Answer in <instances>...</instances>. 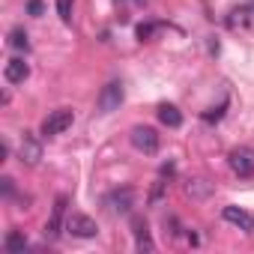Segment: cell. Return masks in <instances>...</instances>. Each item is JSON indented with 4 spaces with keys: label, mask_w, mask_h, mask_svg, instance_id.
Wrapping results in <instances>:
<instances>
[{
    "label": "cell",
    "mask_w": 254,
    "mask_h": 254,
    "mask_svg": "<svg viewBox=\"0 0 254 254\" xmlns=\"http://www.w3.org/2000/svg\"><path fill=\"white\" fill-rule=\"evenodd\" d=\"M72 123H75V111H72V108H57V111H51V114L42 120L39 132H42V138H54V135H63Z\"/></svg>",
    "instance_id": "6da1fadb"
},
{
    "label": "cell",
    "mask_w": 254,
    "mask_h": 254,
    "mask_svg": "<svg viewBox=\"0 0 254 254\" xmlns=\"http://www.w3.org/2000/svg\"><path fill=\"white\" fill-rule=\"evenodd\" d=\"M227 165H230V171L236 174V177H254V150L251 147H236V150H230V156H227Z\"/></svg>",
    "instance_id": "7a4b0ae2"
},
{
    "label": "cell",
    "mask_w": 254,
    "mask_h": 254,
    "mask_svg": "<svg viewBox=\"0 0 254 254\" xmlns=\"http://www.w3.org/2000/svg\"><path fill=\"white\" fill-rule=\"evenodd\" d=\"M123 96H126L123 81H108V84L102 87V93H99V111H102V114L117 111V108L123 105Z\"/></svg>",
    "instance_id": "3957f363"
},
{
    "label": "cell",
    "mask_w": 254,
    "mask_h": 254,
    "mask_svg": "<svg viewBox=\"0 0 254 254\" xmlns=\"http://www.w3.org/2000/svg\"><path fill=\"white\" fill-rule=\"evenodd\" d=\"M132 144H135V150L153 156V153L159 150L162 141H159V135H156L153 126H135V129H132Z\"/></svg>",
    "instance_id": "277c9868"
},
{
    "label": "cell",
    "mask_w": 254,
    "mask_h": 254,
    "mask_svg": "<svg viewBox=\"0 0 254 254\" xmlns=\"http://www.w3.org/2000/svg\"><path fill=\"white\" fill-rule=\"evenodd\" d=\"M66 203H69V197H66V194H60V197L54 200L51 221L45 224V239H48V242H54V239L60 236V230H66Z\"/></svg>",
    "instance_id": "5b68a950"
},
{
    "label": "cell",
    "mask_w": 254,
    "mask_h": 254,
    "mask_svg": "<svg viewBox=\"0 0 254 254\" xmlns=\"http://www.w3.org/2000/svg\"><path fill=\"white\" fill-rule=\"evenodd\" d=\"M18 159H21V165H27V168L39 165V159H42V141H39L33 132H24L21 147H18Z\"/></svg>",
    "instance_id": "8992f818"
},
{
    "label": "cell",
    "mask_w": 254,
    "mask_h": 254,
    "mask_svg": "<svg viewBox=\"0 0 254 254\" xmlns=\"http://www.w3.org/2000/svg\"><path fill=\"white\" fill-rule=\"evenodd\" d=\"M66 230H69L72 236H78V239H93V236L99 233V224H96L90 215L75 212V215H69V218H66Z\"/></svg>",
    "instance_id": "52a82bcc"
},
{
    "label": "cell",
    "mask_w": 254,
    "mask_h": 254,
    "mask_svg": "<svg viewBox=\"0 0 254 254\" xmlns=\"http://www.w3.org/2000/svg\"><path fill=\"white\" fill-rule=\"evenodd\" d=\"M105 203H108L114 212H129L132 203H135V194H132V189H117V191H111V194L105 197Z\"/></svg>",
    "instance_id": "ba28073f"
},
{
    "label": "cell",
    "mask_w": 254,
    "mask_h": 254,
    "mask_svg": "<svg viewBox=\"0 0 254 254\" xmlns=\"http://www.w3.org/2000/svg\"><path fill=\"white\" fill-rule=\"evenodd\" d=\"M132 227H135V230H132V233H135V248H138V251H147V254L156 251V242H153V236H150L147 221H144V218H135Z\"/></svg>",
    "instance_id": "9c48e42d"
},
{
    "label": "cell",
    "mask_w": 254,
    "mask_h": 254,
    "mask_svg": "<svg viewBox=\"0 0 254 254\" xmlns=\"http://www.w3.org/2000/svg\"><path fill=\"white\" fill-rule=\"evenodd\" d=\"M3 75H6V81H9V84H24V81H27V75H30V66H27L21 57H12V60L6 63Z\"/></svg>",
    "instance_id": "30bf717a"
},
{
    "label": "cell",
    "mask_w": 254,
    "mask_h": 254,
    "mask_svg": "<svg viewBox=\"0 0 254 254\" xmlns=\"http://www.w3.org/2000/svg\"><path fill=\"white\" fill-rule=\"evenodd\" d=\"M224 221H230V224H236V227H242V230H254V218L245 212V209H239V206H224Z\"/></svg>",
    "instance_id": "8fae6325"
},
{
    "label": "cell",
    "mask_w": 254,
    "mask_h": 254,
    "mask_svg": "<svg viewBox=\"0 0 254 254\" xmlns=\"http://www.w3.org/2000/svg\"><path fill=\"white\" fill-rule=\"evenodd\" d=\"M248 21H251V6H239V9H233L227 15V27L230 30H245Z\"/></svg>",
    "instance_id": "7c38bea8"
},
{
    "label": "cell",
    "mask_w": 254,
    "mask_h": 254,
    "mask_svg": "<svg viewBox=\"0 0 254 254\" xmlns=\"http://www.w3.org/2000/svg\"><path fill=\"white\" fill-rule=\"evenodd\" d=\"M159 120L168 126V129H180L183 126V114L174 105H159Z\"/></svg>",
    "instance_id": "4fadbf2b"
},
{
    "label": "cell",
    "mask_w": 254,
    "mask_h": 254,
    "mask_svg": "<svg viewBox=\"0 0 254 254\" xmlns=\"http://www.w3.org/2000/svg\"><path fill=\"white\" fill-rule=\"evenodd\" d=\"M3 248H6L9 254H24V251H27V239H24V233H21V230H12V233L3 239Z\"/></svg>",
    "instance_id": "5bb4252c"
},
{
    "label": "cell",
    "mask_w": 254,
    "mask_h": 254,
    "mask_svg": "<svg viewBox=\"0 0 254 254\" xmlns=\"http://www.w3.org/2000/svg\"><path fill=\"white\" fill-rule=\"evenodd\" d=\"M9 48H15V51H27V48H30L27 30H24V27H15V30L9 33Z\"/></svg>",
    "instance_id": "9a60e30c"
},
{
    "label": "cell",
    "mask_w": 254,
    "mask_h": 254,
    "mask_svg": "<svg viewBox=\"0 0 254 254\" xmlns=\"http://www.w3.org/2000/svg\"><path fill=\"white\" fill-rule=\"evenodd\" d=\"M186 191H189L191 197H206V194L212 191V186H209L206 180H189V186H186Z\"/></svg>",
    "instance_id": "2e32d148"
},
{
    "label": "cell",
    "mask_w": 254,
    "mask_h": 254,
    "mask_svg": "<svg viewBox=\"0 0 254 254\" xmlns=\"http://www.w3.org/2000/svg\"><path fill=\"white\" fill-rule=\"evenodd\" d=\"M224 108H227V102H221V105H212V108H206L200 117H203V123H218L221 117H224Z\"/></svg>",
    "instance_id": "e0dca14e"
},
{
    "label": "cell",
    "mask_w": 254,
    "mask_h": 254,
    "mask_svg": "<svg viewBox=\"0 0 254 254\" xmlns=\"http://www.w3.org/2000/svg\"><path fill=\"white\" fill-rule=\"evenodd\" d=\"M165 189H168L165 177H162V180H156V186H153V194H150V203H159V200L165 197Z\"/></svg>",
    "instance_id": "ac0fdd59"
},
{
    "label": "cell",
    "mask_w": 254,
    "mask_h": 254,
    "mask_svg": "<svg viewBox=\"0 0 254 254\" xmlns=\"http://www.w3.org/2000/svg\"><path fill=\"white\" fill-rule=\"evenodd\" d=\"M0 191H3V197H15V180L3 177V180H0Z\"/></svg>",
    "instance_id": "d6986e66"
},
{
    "label": "cell",
    "mask_w": 254,
    "mask_h": 254,
    "mask_svg": "<svg viewBox=\"0 0 254 254\" xmlns=\"http://www.w3.org/2000/svg\"><path fill=\"white\" fill-rule=\"evenodd\" d=\"M156 30H159V24H138V30H135V33H138V39L144 42V39H150Z\"/></svg>",
    "instance_id": "ffe728a7"
},
{
    "label": "cell",
    "mask_w": 254,
    "mask_h": 254,
    "mask_svg": "<svg viewBox=\"0 0 254 254\" xmlns=\"http://www.w3.org/2000/svg\"><path fill=\"white\" fill-rule=\"evenodd\" d=\"M57 12L63 21H69L72 18V0H57Z\"/></svg>",
    "instance_id": "44dd1931"
},
{
    "label": "cell",
    "mask_w": 254,
    "mask_h": 254,
    "mask_svg": "<svg viewBox=\"0 0 254 254\" xmlns=\"http://www.w3.org/2000/svg\"><path fill=\"white\" fill-rule=\"evenodd\" d=\"M27 12L30 15H42V0H27Z\"/></svg>",
    "instance_id": "7402d4cb"
}]
</instances>
